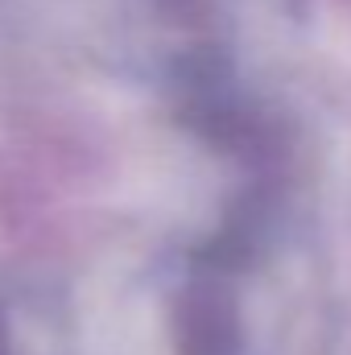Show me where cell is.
Returning a JSON list of instances; mask_svg holds the SVG:
<instances>
[{
    "instance_id": "cell-1",
    "label": "cell",
    "mask_w": 351,
    "mask_h": 355,
    "mask_svg": "<svg viewBox=\"0 0 351 355\" xmlns=\"http://www.w3.org/2000/svg\"><path fill=\"white\" fill-rule=\"evenodd\" d=\"M240 343V314L219 285H194L178 306L182 355H232Z\"/></svg>"
}]
</instances>
